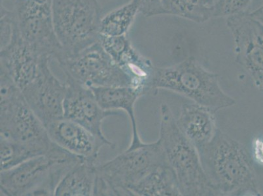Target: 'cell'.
<instances>
[{"mask_svg":"<svg viewBox=\"0 0 263 196\" xmlns=\"http://www.w3.org/2000/svg\"><path fill=\"white\" fill-rule=\"evenodd\" d=\"M202 166L219 195H260L252 160L241 143L217 130L197 149Z\"/></svg>","mask_w":263,"mask_h":196,"instance_id":"1","label":"cell"},{"mask_svg":"<svg viewBox=\"0 0 263 196\" xmlns=\"http://www.w3.org/2000/svg\"><path fill=\"white\" fill-rule=\"evenodd\" d=\"M158 140L166 162L175 174L181 195H219L205 173L197 148L180 130L167 104H162L161 107V128Z\"/></svg>","mask_w":263,"mask_h":196,"instance_id":"2","label":"cell"},{"mask_svg":"<svg viewBox=\"0 0 263 196\" xmlns=\"http://www.w3.org/2000/svg\"><path fill=\"white\" fill-rule=\"evenodd\" d=\"M159 89L178 93L216 113L236 104L222 89L218 75L207 70L192 57L174 66L155 68L151 90Z\"/></svg>","mask_w":263,"mask_h":196,"instance_id":"3","label":"cell"},{"mask_svg":"<svg viewBox=\"0 0 263 196\" xmlns=\"http://www.w3.org/2000/svg\"><path fill=\"white\" fill-rule=\"evenodd\" d=\"M80 159L60 147L51 154L33 158L1 171V195H54L60 181Z\"/></svg>","mask_w":263,"mask_h":196,"instance_id":"4","label":"cell"},{"mask_svg":"<svg viewBox=\"0 0 263 196\" xmlns=\"http://www.w3.org/2000/svg\"><path fill=\"white\" fill-rule=\"evenodd\" d=\"M166 162L159 140L127 149L97 166L95 195L131 196L132 187Z\"/></svg>","mask_w":263,"mask_h":196,"instance_id":"5","label":"cell"},{"mask_svg":"<svg viewBox=\"0 0 263 196\" xmlns=\"http://www.w3.org/2000/svg\"><path fill=\"white\" fill-rule=\"evenodd\" d=\"M0 137L35 148L49 154L59 147L50 138L44 124L28 106L22 90L1 73Z\"/></svg>","mask_w":263,"mask_h":196,"instance_id":"6","label":"cell"},{"mask_svg":"<svg viewBox=\"0 0 263 196\" xmlns=\"http://www.w3.org/2000/svg\"><path fill=\"white\" fill-rule=\"evenodd\" d=\"M52 15L64 58L99 42L102 17L97 0H52Z\"/></svg>","mask_w":263,"mask_h":196,"instance_id":"7","label":"cell"},{"mask_svg":"<svg viewBox=\"0 0 263 196\" xmlns=\"http://www.w3.org/2000/svg\"><path fill=\"white\" fill-rule=\"evenodd\" d=\"M58 63L66 78L88 88L133 87L130 79L100 42Z\"/></svg>","mask_w":263,"mask_h":196,"instance_id":"8","label":"cell"},{"mask_svg":"<svg viewBox=\"0 0 263 196\" xmlns=\"http://www.w3.org/2000/svg\"><path fill=\"white\" fill-rule=\"evenodd\" d=\"M16 24L21 37L41 54L57 62L65 57L54 30L52 0H15Z\"/></svg>","mask_w":263,"mask_h":196,"instance_id":"9","label":"cell"},{"mask_svg":"<svg viewBox=\"0 0 263 196\" xmlns=\"http://www.w3.org/2000/svg\"><path fill=\"white\" fill-rule=\"evenodd\" d=\"M52 58L44 56L36 75L21 89L26 102L44 126L64 117L67 85L54 75L50 68Z\"/></svg>","mask_w":263,"mask_h":196,"instance_id":"10","label":"cell"},{"mask_svg":"<svg viewBox=\"0 0 263 196\" xmlns=\"http://www.w3.org/2000/svg\"><path fill=\"white\" fill-rule=\"evenodd\" d=\"M234 44L236 61L263 92V25L246 13L227 18Z\"/></svg>","mask_w":263,"mask_h":196,"instance_id":"11","label":"cell"},{"mask_svg":"<svg viewBox=\"0 0 263 196\" xmlns=\"http://www.w3.org/2000/svg\"><path fill=\"white\" fill-rule=\"evenodd\" d=\"M67 92L64 104V118L83 126L97 137L106 142L111 149L115 144L105 136L102 123L110 116L120 114L119 111L102 108L91 88L71 79L66 78Z\"/></svg>","mask_w":263,"mask_h":196,"instance_id":"12","label":"cell"},{"mask_svg":"<svg viewBox=\"0 0 263 196\" xmlns=\"http://www.w3.org/2000/svg\"><path fill=\"white\" fill-rule=\"evenodd\" d=\"M44 56H49L41 54L23 39L16 24L10 42L1 47V73L9 76L23 89L36 75L40 62Z\"/></svg>","mask_w":263,"mask_h":196,"instance_id":"13","label":"cell"},{"mask_svg":"<svg viewBox=\"0 0 263 196\" xmlns=\"http://www.w3.org/2000/svg\"><path fill=\"white\" fill-rule=\"evenodd\" d=\"M99 42L114 61L130 79L133 87L142 88L149 93L155 67L141 55L126 35L107 37L100 35Z\"/></svg>","mask_w":263,"mask_h":196,"instance_id":"14","label":"cell"},{"mask_svg":"<svg viewBox=\"0 0 263 196\" xmlns=\"http://www.w3.org/2000/svg\"><path fill=\"white\" fill-rule=\"evenodd\" d=\"M55 144L81 159L97 162L104 142L80 124L65 118L45 126Z\"/></svg>","mask_w":263,"mask_h":196,"instance_id":"15","label":"cell"},{"mask_svg":"<svg viewBox=\"0 0 263 196\" xmlns=\"http://www.w3.org/2000/svg\"><path fill=\"white\" fill-rule=\"evenodd\" d=\"M91 90L102 108L108 111L126 112L132 126V141L128 149H133L144 144L138 133L135 116V104L142 95L147 94L142 88L134 87H91Z\"/></svg>","mask_w":263,"mask_h":196,"instance_id":"16","label":"cell"},{"mask_svg":"<svg viewBox=\"0 0 263 196\" xmlns=\"http://www.w3.org/2000/svg\"><path fill=\"white\" fill-rule=\"evenodd\" d=\"M214 112L198 104H184L176 119L185 137L198 148L209 143L218 130Z\"/></svg>","mask_w":263,"mask_h":196,"instance_id":"17","label":"cell"},{"mask_svg":"<svg viewBox=\"0 0 263 196\" xmlns=\"http://www.w3.org/2000/svg\"><path fill=\"white\" fill-rule=\"evenodd\" d=\"M96 162L83 159L79 160L60 181L54 195H95L97 181Z\"/></svg>","mask_w":263,"mask_h":196,"instance_id":"18","label":"cell"},{"mask_svg":"<svg viewBox=\"0 0 263 196\" xmlns=\"http://www.w3.org/2000/svg\"><path fill=\"white\" fill-rule=\"evenodd\" d=\"M131 196H181L178 180L168 163L161 165L132 187Z\"/></svg>","mask_w":263,"mask_h":196,"instance_id":"19","label":"cell"},{"mask_svg":"<svg viewBox=\"0 0 263 196\" xmlns=\"http://www.w3.org/2000/svg\"><path fill=\"white\" fill-rule=\"evenodd\" d=\"M140 13L138 0H130L128 3L109 12L102 18L100 23V35L118 37L126 35Z\"/></svg>","mask_w":263,"mask_h":196,"instance_id":"20","label":"cell"},{"mask_svg":"<svg viewBox=\"0 0 263 196\" xmlns=\"http://www.w3.org/2000/svg\"><path fill=\"white\" fill-rule=\"evenodd\" d=\"M179 16L194 23H203L213 18L209 0H162L161 15Z\"/></svg>","mask_w":263,"mask_h":196,"instance_id":"21","label":"cell"},{"mask_svg":"<svg viewBox=\"0 0 263 196\" xmlns=\"http://www.w3.org/2000/svg\"><path fill=\"white\" fill-rule=\"evenodd\" d=\"M1 171L18 166L33 158L44 155L39 150L9 139L0 137Z\"/></svg>","mask_w":263,"mask_h":196,"instance_id":"22","label":"cell"},{"mask_svg":"<svg viewBox=\"0 0 263 196\" xmlns=\"http://www.w3.org/2000/svg\"><path fill=\"white\" fill-rule=\"evenodd\" d=\"M252 0H214L213 18L226 17L248 13Z\"/></svg>","mask_w":263,"mask_h":196,"instance_id":"23","label":"cell"},{"mask_svg":"<svg viewBox=\"0 0 263 196\" xmlns=\"http://www.w3.org/2000/svg\"><path fill=\"white\" fill-rule=\"evenodd\" d=\"M140 13L147 17L161 15L162 0H138Z\"/></svg>","mask_w":263,"mask_h":196,"instance_id":"24","label":"cell"},{"mask_svg":"<svg viewBox=\"0 0 263 196\" xmlns=\"http://www.w3.org/2000/svg\"><path fill=\"white\" fill-rule=\"evenodd\" d=\"M255 156L259 162L263 163V142L257 140L255 146Z\"/></svg>","mask_w":263,"mask_h":196,"instance_id":"25","label":"cell"},{"mask_svg":"<svg viewBox=\"0 0 263 196\" xmlns=\"http://www.w3.org/2000/svg\"><path fill=\"white\" fill-rule=\"evenodd\" d=\"M250 14L258 22L263 25V6H260L259 8L256 9L255 11Z\"/></svg>","mask_w":263,"mask_h":196,"instance_id":"26","label":"cell"},{"mask_svg":"<svg viewBox=\"0 0 263 196\" xmlns=\"http://www.w3.org/2000/svg\"><path fill=\"white\" fill-rule=\"evenodd\" d=\"M6 1L10 2L11 1V0H1V4H4L5 2H6ZM14 1H15V0H14Z\"/></svg>","mask_w":263,"mask_h":196,"instance_id":"27","label":"cell"},{"mask_svg":"<svg viewBox=\"0 0 263 196\" xmlns=\"http://www.w3.org/2000/svg\"><path fill=\"white\" fill-rule=\"evenodd\" d=\"M209 2H210V4L212 5V6L213 4H214V0H209Z\"/></svg>","mask_w":263,"mask_h":196,"instance_id":"28","label":"cell"}]
</instances>
